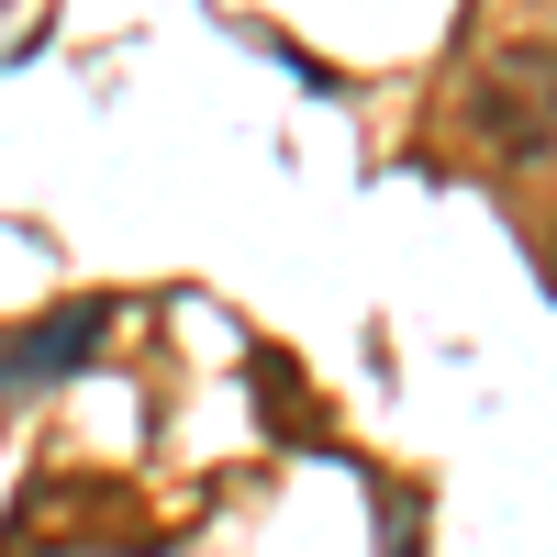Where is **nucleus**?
Returning a JSON list of instances; mask_svg holds the SVG:
<instances>
[{
    "label": "nucleus",
    "mask_w": 557,
    "mask_h": 557,
    "mask_svg": "<svg viewBox=\"0 0 557 557\" xmlns=\"http://www.w3.org/2000/svg\"><path fill=\"white\" fill-rule=\"evenodd\" d=\"M457 134H469V157L491 168H524V157H557V45H491L457 89Z\"/></svg>",
    "instance_id": "1"
},
{
    "label": "nucleus",
    "mask_w": 557,
    "mask_h": 557,
    "mask_svg": "<svg viewBox=\"0 0 557 557\" xmlns=\"http://www.w3.org/2000/svg\"><path fill=\"white\" fill-rule=\"evenodd\" d=\"M112 335V301H57L45 323H23V335H0V401H23L45 380H67V368Z\"/></svg>",
    "instance_id": "2"
},
{
    "label": "nucleus",
    "mask_w": 557,
    "mask_h": 557,
    "mask_svg": "<svg viewBox=\"0 0 557 557\" xmlns=\"http://www.w3.org/2000/svg\"><path fill=\"white\" fill-rule=\"evenodd\" d=\"M101 513H112V491H78V469H34V491H23L12 535H0V557H45L57 535H89Z\"/></svg>",
    "instance_id": "3"
},
{
    "label": "nucleus",
    "mask_w": 557,
    "mask_h": 557,
    "mask_svg": "<svg viewBox=\"0 0 557 557\" xmlns=\"http://www.w3.org/2000/svg\"><path fill=\"white\" fill-rule=\"evenodd\" d=\"M257 412H278V435H290V446H323V435H335V424H323V401L301 391V368L268 357V346H257Z\"/></svg>",
    "instance_id": "4"
},
{
    "label": "nucleus",
    "mask_w": 557,
    "mask_h": 557,
    "mask_svg": "<svg viewBox=\"0 0 557 557\" xmlns=\"http://www.w3.org/2000/svg\"><path fill=\"white\" fill-rule=\"evenodd\" d=\"M546 268H557V235H546Z\"/></svg>",
    "instance_id": "5"
}]
</instances>
